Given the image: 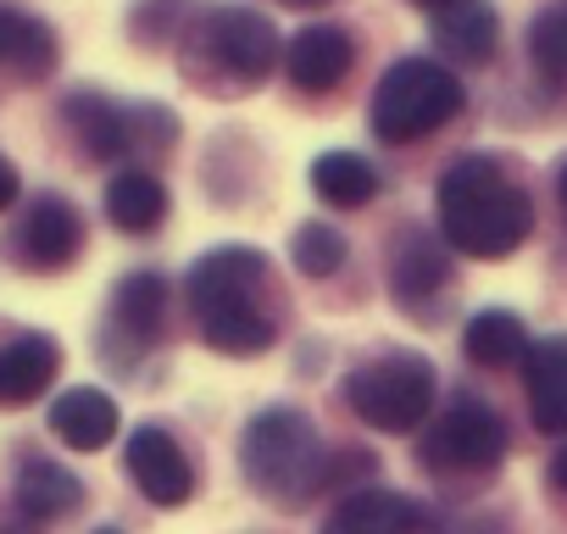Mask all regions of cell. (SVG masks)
<instances>
[{
    "mask_svg": "<svg viewBox=\"0 0 567 534\" xmlns=\"http://www.w3.org/2000/svg\"><path fill=\"white\" fill-rule=\"evenodd\" d=\"M267 256L256 245H217L206 250L189 279L184 301L200 324V340L223 357H256L278 340V318L267 307Z\"/></svg>",
    "mask_w": 567,
    "mask_h": 534,
    "instance_id": "obj_1",
    "label": "cell"
},
{
    "mask_svg": "<svg viewBox=\"0 0 567 534\" xmlns=\"http://www.w3.org/2000/svg\"><path fill=\"white\" fill-rule=\"evenodd\" d=\"M284 68H290V84H296V90L323 95V90L346 84V73L357 68V40H351L346 29H334V23H312V29H301V34L290 40V51H284Z\"/></svg>",
    "mask_w": 567,
    "mask_h": 534,
    "instance_id": "obj_12",
    "label": "cell"
},
{
    "mask_svg": "<svg viewBox=\"0 0 567 534\" xmlns=\"http://www.w3.org/2000/svg\"><path fill=\"white\" fill-rule=\"evenodd\" d=\"M556 195H561V212H567V162H561V173H556Z\"/></svg>",
    "mask_w": 567,
    "mask_h": 534,
    "instance_id": "obj_28",
    "label": "cell"
},
{
    "mask_svg": "<svg viewBox=\"0 0 567 534\" xmlns=\"http://www.w3.org/2000/svg\"><path fill=\"white\" fill-rule=\"evenodd\" d=\"M200 51L234 79V84H261L278 62V29L256 7H206L200 18Z\"/></svg>",
    "mask_w": 567,
    "mask_h": 534,
    "instance_id": "obj_7",
    "label": "cell"
},
{
    "mask_svg": "<svg viewBox=\"0 0 567 534\" xmlns=\"http://www.w3.org/2000/svg\"><path fill=\"white\" fill-rule=\"evenodd\" d=\"M0 534H29V528H0Z\"/></svg>",
    "mask_w": 567,
    "mask_h": 534,
    "instance_id": "obj_31",
    "label": "cell"
},
{
    "mask_svg": "<svg viewBox=\"0 0 567 534\" xmlns=\"http://www.w3.org/2000/svg\"><path fill=\"white\" fill-rule=\"evenodd\" d=\"M128 479L140 484V495L151 506H184L195 495V468H189L184 445L156 423L128 434Z\"/></svg>",
    "mask_w": 567,
    "mask_h": 534,
    "instance_id": "obj_9",
    "label": "cell"
},
{
    "mask_svg": "<svg viewBox=\"0 0 567 534\" xmlns=\"http://www.w3.org/2000/svg\"><path fill=\"white\" fill-rule=\"evenodd\" d=\"M95 534H123V528H95Z\"/></svg>",
    "mask_w": 567,
    "mask_h": 534,
    "instance_id": "obj_32",
    "label": "cell"
},
{
    "mask_svg": "<svg viewBox=\"0 0 567 534\" xmlns=\"http://www.w3.org/2000/svg\"><path fill=\"white\" fill-rule=\"evenodd\" d=\"M62 373L56 335H18L0 346V407H29Z\"/></svg>",
    "mask_w": 567,
    "mask_h": 534,
    "instance_id": "obj_15",
    "label": "cell"
},
{
    "mask_svg": "<svg viewBox=\"0 0 567 534\" xmlns=\"http://www.w3.org/2000/svg\"><path fill=\"white\" fill-rule=\"evenodd\" d=\"M462 79L434 57H401L373 90V134L384 145H417L462 112Z\"/></svg>",
    "mask_w": 567,
    "mask_h": 534,
    "instance_id": "obj_4",
    "label": "cell"
},
{
    "mask_svg": "<svg viewBox=\"0 0 567 534\" xmlns=\"http://www.w3.org/2000/svg\"><path fill=\"white\" fill-rule=\"evenodd\" d=\"M0 68H12L18 79H45L56 73V29L0 7Z\"/></svg>",
    "mask_w": 567,
    "mask_h": 534,
    "instance_id": "obj_21",
    "label": "cell"
},
{
    "mask_svg": "<svg viewBox=\"0 0 567 534\" xmlns=\"http://www.w3.org/2000/svg\"><path fill=\"white\" fill-rule=\"evenodd\" d=\"M312 189L329 201V206H368L373 195H379V173H373V162L368 156H357V151H323L318 162H312Z\"/></svg>",
    "mask_w": 567,
    "mask_h": 534,
    "instance_id": "obj_23",
    "label": "cell"
},
{
    "mask_svg": "<svg viewBox=\"0 0 567 534\" xmlns=\"http://www.w3.org/2000/svg\"><path fill=\"white\" fill-rule=\"evenodd\" d=\"M323 534H434V517L395 490H357L334 506Z\"/></svg>",
    "mask_w": 567,
    "mask_h": 534,
    "instance_id": "obj_13",
    "label": "cell"
},
{
    "mask_svg": "<svg viewBox=\"0 0 567 534\" xmlns=\"http://www.w3.org/2000/svg\"><path fill=\"white\" fill-rule=\"evenodd\" d=\"M495 40H501V18H495L489 0H451V7L434 12V45L451 62L484 68L495 57Z\"/></svg>",
    "mask_w": 567,
    "mask_h": 534,
    "instance_id": "obj_17",
    "label": "cell"
},
{
    "mask_svg": "<svg viewBox=\"0 0 567 534\" xmlns=\"http://www.w3.org/2000/svg\"><path fill=\"white\" fill-rule=\"evenodd\" d=\"M412 7H429V12H440V7H451V0H412Z\"/></svg>",
    "mask_w": 567,
    "mask_h": 534,
    "instance_id": "obj_30",
    "label": "cell"
},
{
    "mask_svg": "<svg viewBox=\"0 0 567 534\" xmlns=\"http://www.w3.org/2000/svg\"><path fill=\"white\" fill-rule=\"evenodd\" d=\"M167 307H173V285L162 274H128L112 290V324H106V346L128 340V351H151L167 340Z\"/></svg>",
    "mask_w": 567,
    "mask_h": 534,
    "instance_id": "obj_11",
    "label": "cell"
},
{
    "mask_svg": "<svg viewBox=\"0 0 567 534\" xmlns=\"http://www.w3.org/2000/svg\"><path fill=\"white\" fill-rule=\"evenodd\" d=\"M445 250L429 228H406L395 245H390V296L401 307H423L429 296L445 290Z\"/></svg>",
    "mask_w": 567,
    "mask_h": 534,
    "instance_id": "obj_16",
    "label": "cell"
},
{
    "mask_svg": "<svg viewBox=\"0 0 567 534\" xmlns=\"http://www.w3.org/2000/svg\"><path fill=\"white\" fill-rule=\"evenodd\" d=\"M434 396H440V379H434V362L417 357V351H384L373 362H362L351 379H346V407L379 429V434H406L417 429L429 412H434Z\"/></svg>",
    "mask_w": 567,
    "mask_h": 534,
    "instance_id": "obj_5",
    "label": "cell"
},
{
    "mask_svg": "<svg viewBox=\"0 0 567 534\" xmlns=\"http://www.w3.org/2000/svg\"><path fill=\"white\" fill-rule=\"evenodd\" d=\"M462 346H467V357H473L478 368H512V362L528 357V329H523L517 312H506V307H484V312L467 324Z\"/></svg>",
    "mask_w": 567,
    "mask_h": 534,
    "instance_id": "obj_22",
    "label": "cell"
},
{
    "mask_svg": "<svg viewBox=\"0 0 567 534\" xmlns=\"http://www.w3.org/2000/svg\"><path fill=\"white\" fill-rule=\"evenodd\" d=\"M278 7H301L307 12V7H329V0H278Z\"/></svg>",
    "mask_w": 567,
    "mask_h": 534,
    "instance_id": "obj_29",
    "label": "cell"
},
{
    "mask_svg": "<svg viewBox=\"0 0 567 534\" xmlns=\"http://www.w3.org/2000/svg\"><path fill=\"white\" fill-rule=\"evenodd\" d=\"M84 250V217L68 195H40L23 223H18V256L40 274H56V267H73Z\"/></svg>",
    "mask_w": 567,
    "mask_h": 534,
    "instance_id": "obj_10",
    "label": "cell"
},
{
    "mask_svg": "<svg viewBox=\"0 0 567 534\" xmlns=\"http://www.w3.org/2000/svg\"><path fill=\"white\" fill-rule=\"evenodd\" d=\"M51 429H56V440L73 445V451H101V445L117 434V401H112L106 390H90V384L62 390L56 407H51Z\"/></svg>",
    "mask_w": 567,
    "mask_h": 534,
    "instance_id": "obj_18",
    "label": "cell"
},
{
    "mask_svg": "<svg viewBox=\"0 0 567 534\" xmlns=\"http://www.w3.org/2000/svg\"><path fill=\"white\" fill-rule=\"evenodd\" d=\"M18 201V167L7 162V156H0V212H7Z\"/></svg>",
    "mask_w": 567,
    "mask_h": 534,
    "instance_id": "obj_26",
    "label": "cell"
},
{
    "mask_svg": "<svg viewBox=\"0 0 567 534\" xmlns=\"http://www.w3.org/2000/svg\"><path fill=\"white\" fill-rule=\"evenodd\" d=\"M239 468H245V479H250L256 495L290 506V512L307 506L329 484L323 434L296 407H261L245 423V434H239Z\"/></svg>",
    "mask_w": 567,
    "mask_h": 534,
    "instance_id": "obj_3",
    "label": "cell"
},
{
    "mask_svg": "<svg viewBox=\"0 0 567 534\" xmlns=\"http://www.w3.org/2000/svg\"><path fill=\"white\" fill-rule=\"evenodd\" d=\"M79 151L90 162H117V156H134V151H151V145H167L173 140V117L156 112V106H117L106 101L101 90H73L68 106H62Z\"/></svg>",
    "mask_w": 567,
    "mask_h": 534,
    "instance_id": "obj_6",
    "label": "cell"
},
{
    "mask_svg": "<svg viewBox=\"0 0 567 534\" xmlns=\"http://www.w3.org/2000/svg\"><path fill=\"white\" fill-rule=\"evenodd\" d=\"M79 501H84L79 473H68L51 456H23V468H18V506H23V517L51 523V517L79 512Z\"/></svg>",
    "mask_w": 567,
    "mask_h": 534,
    "instance_id": "obj_19",
    "label": "cell"
},
{
    "mask_svg": "<svg viewBox=\"0 0 567 534\" xmlns=\"http://www.w3.org/2000/svg\"><path fill=\"white\" fill-rule=\"evenodd\" d=\"M434 212H440V239L462 256L495 261L512 256L528 228H534V201L528 189L495 162V156H462L440 173L434 189Z\"/></svg>",
    "mask_w": 567,
    "mask_h": 534,
    "instance_id": "obj_2",
    "label": "cell"
},
{
    "mask_svg": "<svg viewBox=\"0 0 567 534\" xmlns=\"http://www.w3.org/2000/svg\"><path fill=\"white\" fill-rule=\"evenodd\" d=\"M290 256H296V267L307 279H334L346 267V256H351V245L334 223H301L296 239H290Z\"/></svg>",
    "mask_w": 567,
    "mask_h": 534,
    "instance_id": "obj_24",
    "label": "cell"
},
{
    "mask_svg": "<svg viewBox=\"0 0 567 534\" xmlns=\"http://www.w3.org/2000/svg\"><path fill=\"white\" fill-rule=\"evenodd\" d=\"M528 57L545 79H567V7H545L528 23Z\"/></svg>",
    "mask_w": 567,
    "mask_h": 534,
    "instance_id": "obj_25",
    "label": "cell"
},
{
    "mask_svg": "<svg viewBox=\"0 0 567 534\" xmlns=\"http://www.w3.org/2000/svg\"><path fill=\"white\" fill-rule=\"evenodd\" d=\"M550 484H556V490H567V445H561V451H556V462H550Z\"/></svg>",
    "mask_w": 567,
    "mask_h": 534,
    "instance_id": "obj_27",
    "label": "cell"
},
{
    "mask_svg": "<svg viewBox=\"0 0 567 534\" xmlns=\"http://www.w3.org/2000/svg\"><path fill=\"white\" fill-rule=\"evenodd\" d=\"M523 384H528L534 429L539 434H567V335H550V340L528 346Z\"/></svg>",
    "mask_w": 567,
    "mask_h": 534,
    "instance_id": "obj_14",
    "label": "cell"
},
{
    "mask_svg": "<svg viewBox=\"0 0 567 534\" xmlns=\"http://www.w3.org/2000/svg\"><path fill=\"white\" fill-rule=\"evenodd\" d=\"M106 217H112L123 234H151V228H162V217H167V184H162L151 167H123V173L106 184Z\"/></svg>",
    "mask_w": 567,
    "mask_h": 534,
    "instance_id": "obj_20",
    "label": "cell"
},
{
    "mask_svg": "<svg viewBox=\"0 0 567 534\" xmlns=\"http://www.w3.org/2000/svg\"><path fill=\"white\" fill-rule=\"evenodd\" d=\"M506 456V423L484 401H456L429 434H423V462L434 473H489Z\"/></svg>",
    "mask_w": 567,
    "mask_h": 534,
    "instance_id": "obj_8",
    "label": "cell"
}]
</instances>
